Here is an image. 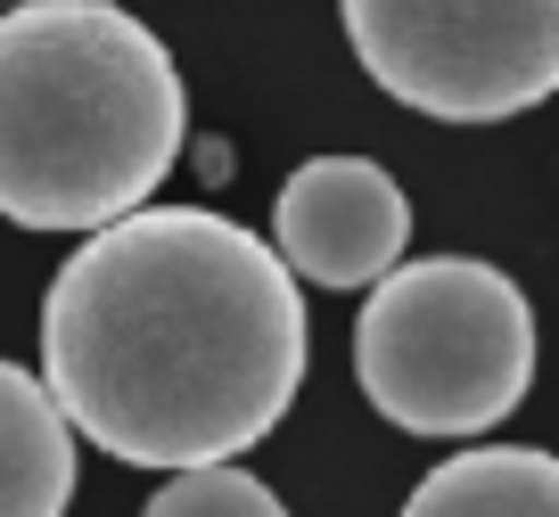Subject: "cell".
Returning a JSON list of instances; mask_svg holds the SVG:
<instances>
[{"mask_svg": "<svg viewBox=\"0 0 559 517\" xmlns=\"http://www.w3.org/2000/svg\"><path fill=\"white\" fill-rule=\"evenodd\" d=\"M403 247H412V206H403L395 172L370 156H313L280 181L272 255L288 263V279L370 288L379 272L403 263Z\"/></svg>", "mask_w": 559, "mask_h": 517, "instance_id": "cell-5", "label": "cell"}, {"mask_svg": "<svg viewBox=\"0 0 559 517\" xmlns=\"http://www.w3.org/2000/svg\"><path fill=\"white\" fill-rule=\"evenodd\" d=\"M190 140L181 67L116 0L0 9V214L99 230L148 206Z\"/></svg>", "mask_w": 559, "mask_h": 517, "instance_id": "cell-2", "label": "cell"}, {"mask_svg": "<svg viewBox=\"0 0 559 517\" xmlns=\"http://www.w3.org/2000/svg\"><path fill=\"white\" fill-rule=\"evenodd\" d=\"M140 517H288V509H280V493L263 477H247L230 460H206V468H174Z\"/></svg>", "mask_w": 559, "mask_h": 517, "instance_id": "cell-8", "label": "cell"}, {"mask_svg": "<svg viewBox=\"0 0 559 517\" xmlns=\"http://www.w3.org/2000/svg\"><path fill=\"white\" fill-rule=\"evenodd\" d=\"M354 378L412 435H486L535 386V312L477 255H419L370 279Z\"/></svg>", "mask_w": 559, "mask_h": 517, "instance_id": "cell-3", "label": "cell"}, {"mask_svg": "<svg viewBox=\"0 0 559 517\" xmlns=\"http://www.w3.org/2000/svg\"><path fill=\"white\" fill-rule=\"evenodd\" d=\"M386 99L437 123H510L559 91V0H337Z\"/></svg>", "mask_w": 559, "mask_h": 517, "instance_id": "cell-4", "label": "cell"}, {"mask_svg": "<svg viewBox=\"0 0 559 517\" xmlns=\"http://www.w3.org/2000/svg\"><path fill=\"white\" fill-rule=\"evenodd\" d=\"M74 501V428L25 362L0 353V517H67Z\"/></svg>", "mask_w": 559, "mask_h": 517, "instance_id": "cell-6", "label": "cell"}, {"mask_svg": "<svg viewBox=\"0 0 559 517\" xmlns=\"http://www.w3.org/2000/svg\"><path fill=\"white\" fill-rule=\"evenodd\" d=\"M288 263L214 206L83 230L41 304V395L123 468H206L288 419L313 362Z\"/></svg>", "mask_w": 559, "mask_h": 517, "instance_id": "cell-1", "label": "cell"}, {"mask_svg": "<svg viewBox=\"0 0 559 517\" xmlns=\"http://www.w3.org/2000/svg\"><path fill=\"white\" fill-rule=\"evenodd\" d=\"M403 517H559V468L535 444H477L428 468Z\"/></svg>", "mask_w": 559, "mask_h": 517, "instance_id": "cell-7", "label": "cell"}]
</instances>
